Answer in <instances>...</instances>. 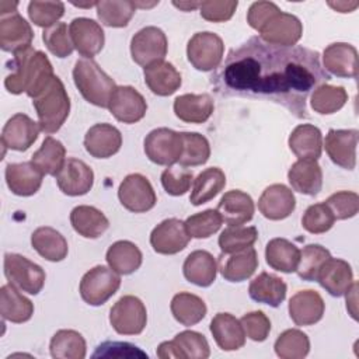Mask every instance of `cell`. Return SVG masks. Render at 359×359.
<instances>
[{
  "label": "cell",
  "mask_w": 359,
  "mask_h": 359,
  "mask_svg": "<svg viewBox=\"0 0 359 359\" xmlns=\"http://www.w3.org/2000/svg\"><path fill=\"white\" fill-rule=\"evenodd\" d=\"M257 268L258 255L252 247L231 254L222 252L217 259V269L229 282H243L252 276Z\"/></svg>",
  "instance_id": "cell-24"
},
{
  "label": "cell",
  "mask_w": 359,
  "mask_h": 359,
  "mask_svg": "<svg viewBox=\"0 0 359 359\" xmlns=\"http://www.w3.org/2000/svg\"><path fill=\"white\" fill-rule=\"evenodd\" d=\"M237 1H201L199 13L201 17L210 22H224L230 20L237 8Z\"/></svg>",
  "instance_id": "cell-59"
},
{
  "label": "cell",
  "mask_w": 359,
  "mask_h": 359,
  "mask_svg": "<svg viewBox=\"0 0 359 359\" xmlns=\"http://www.w3.org/2000/svg\"><path fill=\"white\" fill-rule=\"evenodd\" d=\"M32 100L41 130L46 135L57 132L70 112V98L62 80L53 76L48 86Z\"/></svg>",
  "instance_id": "cell-3"
},
{
  "label": "cell",
  "mask_w": 359,
  "mask_h": 359,
  "mask_svg": "<svg viewBox=\"0 0 359 359\" xmlns=\"http://www.w3.org/2000/svg\"><path fill=\"white\" fill-rule=\"evenodd\" d=\"M182 272L188 282L201 287H208L216 279L217 264L209 251L196 250L185 258Z\"/></svg>",
  "instance_id": "cell-33"
},
{
  "label": "cell",
  "mask_w": 359,
  "mask_h": 359,
  "mask_svg": "<svg viewBox=\"0 0 359 359\" xmlns=\"http://www.w3.org/2000/svg\"><path fill=\"white\" fill-rule=\"evenodd\" d=\"M287 180L296 192L314 196L323 187V171L317 160L302 158L292 164Z\"/></svg>",
  "instance_id": "cell-31"
},
{
  "label": "cell",
  "mask_w": 359,
  "mask_h": 359,
  "mask_svg": "<svg viewBox=\"0 0 359 359\" xmlns=\"http://www.w3.org/2000/svg\"><path fill=\"white\" fill-rule=\"evenodd\" d=\"M144 83L150 91L160 97L174 94L182 83L180 72L165 60L151 63L143 69Z\"/></svg>",
  "instance_id": "cell-29"
},
{
  "label": "cell",
  "mask_w": 359,
  "mask_h": 359,
  "mask_svg": "<svg viewBox=\"0 0 359 359\" xmlns=\"http://www.w3.org/2000/svg\"><path fill=\"white\" fill-rule=\"evenodd\" d=\"M331 161L341 168L353 170L356 165V129H330L323 142Z\"/></svg>",
  "instance_id": "cell-17"
},
{
  "label": "cell",
  "mask_w": 359,
  "mask_h": 359,
  "mask_svg": "<svg viewBox=\"0 0 359 359\" xmlns=\"http://www.w3.org/2000/svg\"><path fill=\"white\" fill-rule=\"evenodd\" d=\"M69 34L74 49L83 57L93 59L104 48V31L101 25L91 18L79 17L72 20L69 25Z\"/></svg>",
  "instance_id": "cell-15"
},
{
  "label": "cell",
  "mask_w": 359,
  "mask_h": 359,
  "mask_svg": "<svg viewBox=\"0 0 359 359\" xmlns=\"http://www.w3.org/2000/svg\"><path fill=\"white\" fill-rule=\"evenodd\" d=\"M356 290H358V283L356 282H353L352 283V286L349 287V292H351V294H352V299H349L348 296H346V309L349 310V307L351 306H353L352 307V313H353V318L356 320Z\"/></svg>",
  "instance_id": "cell-61"
},
{
  "label": "cell",
  "mask_w": 359,
  "mask_h": 359,
  "mask_svg": "<svg viewBox=\"0 0 359 359\" xmlns=\"http://www.w3.org/2000/svg\"><path fill=\"white\" fill-rule=\"evenodd\" d=\"M93 358H112V359H136V358H146L147 353L143 352L140 348H137L133 344L129 342H119V341H105L100 344Z\"/></svg>",
  "instance_id": "cell-57"
},
{
  "label": "cell",
  "mask_w": 359,
  "mask_h": 359,
  "mask_svg": "<svg viewBox=\"0 0 359 359\" xmlns=\"http://www.w3.org/2000/svg\"><path fill=\"white\" fill-rule=\"evenodd\" d=\"M105 259L111 269L119 275H130L142 265V251L128 240H119L109 245Z\"/></svg>",
  "instance_id": "cell-39"
},
{
  "label": "cell",
  "mask_w": 359,
  "mask_h": 359,
  "mask_svg": "<svg viewBox=\"0 0 359 359\" xmlns=\"http://www.w3.org/2000/svg\"><path fill=\"white\" fill-rule=\"evenodd\" d=\"M4 174L8 189L18 196H31L42 185L43 174L31 161L10 163Z\"/></svg>",
  "instance_id": "cell-26"
},
{
  "label": "cell",
  "mask_w": 359,
  "mask_h": 359,
  "mask_svg": "<svg viewBox=\"0 0 359 359\" xmlns=\"http://www.w3.org/2000/svg\"><path fill=\"white\" fill-rule=\"evenodd\" d=\"M331 258L330 251L320 244H309L300 251L299 265L296 272L303 280H316L323 264Z\"/></svg>",
  "instance_id": "cell-50"
},
{
  "label": "cell",
  "mask_w": 359,
  "mask_h": 359,
  "mask_svg": "<svg viewBox=\"0 0 359 359\" xmlns=\"http://www.w3.org/2000/svg\"><path fill=\"white\" fill-rule=\"evenodd\" d=\"M191 240L185 223L177 217H170L158 223L151 234L150 244L157 254L172 255L182 251Z\"/></svg>",
  "instance_id": "cell-14"
},
{
  "label": "cell",
  "mask_w": 359,
  "mask_h": 359,
  "mask_svg": "<svg viewBox=\"0 0 359 359\" xmlns=\"http://www.w3.org/2000/svg\"><path fill=\"white\" fill-rule=\"evenodd\" d=\"M167 36L157 27H144L137 31L130 41V55L135 63L146 67L164 60L167 55Z\"/></svg>",
  "instance_id": "cell-10"
},
{
  "label": "cell",
  "mask_w": 359,
  "mask_h": 359,
  "mask_svg": "<svg viewBox=\"0 0 359 359\" xmlns=\"http://www.w3.org/2000/svg\"><path fill=\"white\" fill-rule=\"evenodd\" d=\"M296 208L293 191L283 184H272L264 189L258 199V209L269 220H282Z\"/></svg>",
  "instance_id": "cell-21"
},
{
  "label": "cell",
  "mask_w": 359,
  "mask_h": 359,
  "mask_svg": "<svg viewBox=\"0 0 359 359\" xmlns=\"http://www.w3.org/2000/svg\"><path fill=\"white\" fill-rule=\"evenodd\" d=\"M210 355L209 344L205 335L196 331H182L171 341L161 342L157 348V356L161 359H206Z\"/></svg>",
  "instance_id": "cell-12"
},
{
  "label": "cell",
  "mask_w": 359,
  "mask_h": 359,
  "mask_svg": "<svg viewBox=\"0 0 359 359\" xmlns=\"http://www.w3.org/2000/svg\"><path fill=\"white\" fill-rule=\"evenodd\" d=\"M11 73L4 80V87L11 94L25 93L35 98L52 80L53 67L48 56L32 46L14 53Z\"/></svg>",
  "instance_id": "cell-2"
},
{
  "label": "cell",
  "mask_w": 359,
  "mask_h": 359,
  "mask_svg": "<svg viewBox=\"0 0 359 359\" xmlns=\"http://www.w3.org/2000/svg\"><path fill=\"white\" fill-rule=\"evenodd\" d=\"M109 323L121 335H137L147 324L143 302L132 294L122 296L109 310Z\"/></svg>",
  "instance_id": "cell-7"
},
{
  "label": "cell",
  "mask_w": 359,
  "mask_h": 359,
  "mask_svg": "<svg viewBox=\"0 0 359 359\" xmlns=\"http://www.w3.org/2000/svg\"><path fill=\"white\" fill-rule=\"evenodd\" d=\"M215 109L209 94H182L174 100V114L187 123L206 122Z\"/></svg>",
  "instance_id": "cell-32"
},
{
  "label": "cell",
  "mask_w": 359,
  "mask_h": 359,
  "mask_svg": "<svg viewBox=\"0 0 359 359\" xmlns=\"http://www.w3.org/2000/svg\"><path fill=\"white\" fill-rule=\"evenodd\" d=\"M108 109L116 121L136 123L146 115L147 102L136 88L130 86H119L109 100Z\"/></svg>",
  "instance_id": "cell-16"
},
{
  "label": "cell",
  "mask_w": 359,
  "mask_h": 359,
  "mask_svg": "<svg viewBox=\"0 0 359 359\" xmlns=\"http://www.w3.org/2000/svg\"><path fill=\"white\" fill-rule=\"evenodd\" d=\"M4 275L8 283L29 294H38L45 285V271L28 258L7 252L4 255Z\"/></svg>",
  "instance_id": "cell-6"
},
{
  "label": "cell",
  "mask_w": 359,
  "mask_h": 359,
  "mask_svg": "<svg viewBox=\"0 0 359 359\" xmlns=\"http://www.w3.org/2000/svg\"><path fill=\"white\" fill-rule=\"evenodd\" d=\"M310 351L309 337L296 328L283 331L275 341V352L282 359H302Z\"/></svg>",
  "instance_id": "cell-48"
},
{
  "label": "cell",
  "mask_w": 359,
  "mask_h": 359,
  "mask_svg": "<svg viewBox=\"0 0 359 359\" xmlns=\"http://www.w3.org/2000/svg\"><path fill=\"white\" fill-rule=\"evenodd\" d=\"M289 147L299 160H317L323 151L321 130L310 123L296 126L289 136Z\"/></svg>",
  "instance_id": "cell-34"
},
{
  "label": "cell",
  "mask_w": 359,
  "mask_h": 359,
  "mask_svg": "<svg viewBox=\"0 0 359 359\" xmlns=\"http://www.w3.org/2000/svg\"><path fill=\"white\" fill-rule=\"evenodd\" d=\"M328 80L317 50L278 46L251 36L227 53L212 84L220 95L266 100L299 119H309L307 97Z\"/></svg>",
  "instance_id": "cell-1"
},
{
  "label": "cell",
  "mask_w": 359,
  "mask_h": 359,
  "mask_svg": "<svg viewBox=\"0 0 359 359\" xmlns=\"http://www.w3.org/2000/svg\"><path fill=\"white\" fill-rule=\"evenodd\" d=\"M73 80L83 98L101 108H108L116 90L115 81L93 59L80 57L73 67Z\"/></svg>",
  "instance_id": "cell-4"
},
{
  "label": "cell",
  "mask_w": 359,
  "mask_h": 359,
  "mask_svg": "<svg viewBox=\"0 0 359 359\" xmlns=\"http://www.w3.org/2000/svg\"><path fill=\"white\" fill-rule=\"evenodd\" d=\"M70 223L76 233L86 238H97L109 227L107 216L94 206L79 205L70 212Z\"/></svg>",
  "instance_id": "cell-36"
},
{
  "label": "cell",
  "mask_w": 359,
  "mask_h": 359,
  "mask_svg": "<svg viewBox=\"0 0 359 359\" xmlns=\"http://www.w3.org/2000/svg\"><path fill=\"white\" fill-rule=\"evenodd\" d=\"M266 264L275 269L285 273H292L296 271L300 259V250L286 238H272L265 248Z\"/></svg>",
  "instance_id": "cell-40"
},
{
  "label": "cell",
  "mask_w": 359,
  "mask_h": 359,
  "mask_svg": "<svg viewBox=\"0 0 359 359\" xmlns=\"http://www.w3.org/2000/svg\"><path fill=\"white\" fill-rule=\"evenodd\" d=\"M254 210L252 198L240 189L226 192L217 203V212L229 226H241L250 222L254 216Z\"/></svg>",
  "instance_id": "cell-30"
},
{
  "label": "cell",
  "mask_w": 359,
  "mask_h": 359,
  "mask_svg": "<svg viewBox=\"0 0 359 359\" xmlns=\"http://www.w3.org/2000/svg\"><path fill=\"white\" fill-rule=\"evenodd\" d=\"M224 43L222 38L213 32H196L188 41L187 56L189 63L199 72H210L223 60Z\"/></svg>",
  "instance_id": "cell-8"
},
{
  "label": "cell",
  "mask_w": 359,
  "mask_h": 359,
  "mask_svg": "<svg viewBox=\"0 0 359 359\" xmlns=\"http://www.w3.org/2000/svg\"><path fill=\"white\" fill-rule=\"evenodd\" d=\"M0 314L3 320L21 324L32 317L34 304L14 285H3L0 289Z\"/></svg>",
  "instance_id": "cell-35"
},
{
  "label": "cell",
  "mask_w": 359,
  "mask_h": 359,
  "mask_svg": "<svg viewBox=\"0 0 359 359\" xmlns=\"http://www.w3.org/2000/svg\"><path fill=\"white\" fill-rule=\"evenodd\" d=\"M194 174L185 167L170 165L161 172V185L164 191L171 196H181L191 188Z\"/></svg>",
  "instance_id": "cell-55"
},
{
  "label": "cell",
  "mask_w": 359,
  "mask_h": 359,
  "mask_svg": "<svg viewBox=\"0 0 359 359\" xmlns=\"http://www.w3.org/2000/svg\"><path fill=\"white\" fill-rule=\"evenodd\" d=\"M121 286V276L105 265L91 268L80 280V296L90 306H101Z\"/></svg>",
  "instance_id": "cell-5"
},
{
  "label": "cell",
  "mask_w": 359,
  "mask_h": 359,
  "mask_svg": "<svg viewBox=\"0 0 359 359\" xmlns=\"http://www.w3.org/2000/svg\"><path fill=\"white\" fill-rule=\"evenodd\" d=\"M118 198L122 206L133 213H144L157 202L150 181L142 174L126 175L118 188Z\"/></svg>",
  "instance_id": "cell-11"
},
{
  "label": "cell",
  "mask_w": 359,
  "mask_h": 359,
  "mask_svg": "<svg viewBox=\"0 0 359 359\" xmlns=\"http://www.w3.org/2000/svg\"><path fill=\"white\" fill-rule=\"evenodd\" d=\"M42 39L49 52L60 59L72 55L74 49L70 39L69 28L65 22H56L55 25L45 28L42 32Z\"/></svg>",
  "instance_id": "cell-52"
},
{
  "label": "cell",
  "mask_w": 359,
  "mask_h": 359,
  "mask_svg": "<svg viewBox=\"0 0 359 359\" xmlns=\"http://www.w3.org/2000/svg\"><path fill=\"white\" fill-rule=\"evenodd\" d=\"M210 332L223 351H237L245 344L241 321L230 313H217L210 321Z\"/></svg>",
  "instance_id": "cell-28"
},
{
  "label": "cell",
  "mask_w": 359,
  "mask_h": 359,
  "mask_svg": "<svg viewBox=\"0 0 359 359\" xmlns=\"http://www.w3.org/2000/svg\"><path fill=\"white\" fill-rule=\"evenodd\" d=\"M86 339L74 330H59L50 339V356L55 359L86 358Z\"/></svg>",
  "instance_id": "cell-44"
},
{
  "label": "cell",
  "mask_w": 359,
  "mask_h": 359,
  "mask_svg": "<svg viewBox=\"0 0 359 359\" xmlns=\"http://www.w3.org/2000/svg\"><path fill=\"white\" fill-rule=\"evenodd\" d=\"M332 212L335 220H345L353 217L359 210V196L356 192L339 191L328 196L324 202Z\"/></svg>",
  "instance_id": "cell-56"
},
{
  "label": "cell",
  "mask_w": 359,
  "mask_h": 359,
  "mask_svg": "<svg viewBox=\"0 0 359 359\" xmlns=\"http://www.w3.org/2000/svg\"><path fill=\"white\" fill-rule=\"evenodd\" d=\"M241 325L245 337L255 342H262L268 338L271 331V321L264 311H251L241 317Z\"/></svg>",
  "instance_id": "cell-58"
},
{
  "label": "cell",
  "mask_w": 359,
  "mask_h": 359,
  "mask_svg": "<svg viewBox=\"0 0 359 359\" xmlns=\"http://www.w3.org/2000/svg\"><path fill=\"white\" fill-rule=\"evenodd\" d=\"M258 238V230L254 226H229L219 236L222 252L231 254L252 247Z\"/></svg>",
  "instance_id": "cell-49"
},
{
  "label": "cell",
  "mask_w": 359,
  "mask_h": 359,
  "mask_svg": "<svg viewBox=\"0 0 359 359\" xmlns=\"http://www.w3.org/2000/svg\"><path fill=\"white\" fill-rule=\"evenodd\" d=\"M286 283L279 276L268 272H261L248 286V294L258 303L278 307L286 297Z\"/></svg>",
  "instance_id": "cell-38"
},
{
  "label": "cell",
  "mask_w": 359,
  "mask_h": 359,
  "mask_svg": "<svg viewBox=\"0 0 359 359\" xmlns=\"http://www.w3.org/2000/svg\"><path fill=\"white\" fill-rule=\"evenodd\" d=\"M289 316L296 325L307 327L318 323L325 310V304L318 292L307 289L294 293L289 300Z\"/></svg>",
  "instance_id": "cell-23"
},
{
  "label": "cell",
  "mask_w": 359,
  "mask_h": 359,
  "mask_svg": "<svg viewBox=\"0 0 359 359\" xmlns=\"http://www.w3.org/2000/svg\"><path fill=\"white\" fill-rule=\"evenodd\" d=\"M323 63L337 77L353 79L358 74V50L345 42L331 43L324 49Z\"/></svg>",
  "instance_id": "cell-27"
},
{
  "label": "cell",
  "mask_w": 359,
  "mask_h": 359,
  "mask_svg": "<svg viewBox=\"0 0 359 359\" xmlns=\"http://www.w3.org/2000/svg\"><path fill=\"white\" fill-rule=\"evenodd\" d=\"M226 185V175L217 167H209L198 174L194 180L189 202L194 206H199L212 201Z\"/></svg>",
  "instance_id": "cell-42"
},
{
  "label": "cell",
  "mask_w": 359,
  "mask_h": 359,
  "mask_svg": "<svg viewBox=\"0 0 359 359\" xmlns=\"http://www.w3.org/2000/svg\"><path fill=\"white\" fill-rule=\"evenodd\" d=\"M41 128L25 114L13 115L1 130V143L4 147L15 151L28 150L38 139Z\"/></svg>",
  "instance_id": "cell-20"
},
{
  "label": "cell",
  "mask_w": 359,
  "mask_h": 359,
  "mask_svg": "<svg viewBox=\"0 0 359 359\" xmlns=\"http://www.w3.org/2000/svg\"><path fill=\"white\" fill-rule=\"evenodd\" d=\"M121 146L122 135L118 128L109 123H95L84 136V147L95 158L112 157L119 151Z\"/></svg>",
  "instance_id": "cell-22"
},
{
  "label": "cell",
  "mask_w": 359,
  "mask_h": 359,
  "mask_svg": "<svg viewBox=\"0 0 359 359\" xmlns=\"http://www.w3.org/2000/svg\"><path fill=\"white\" fill-rule=\"evenodd\" d=\"M170 309L174 318L185 327H191L202 321L208 310L205 302L199 296L188 292L177 293L171 300Z\"/></svg>",
  "instance_id": "cell-43"
},
{
  "label": "cell",
  "mask_w": 359,
  "mask_h": 359,
  "mask_svg": "<svg viewBox=\"0 0 359 359\" xmlns=\"http://www.w3.org/2000/svg\"><path fill=\"white\" fill-rule=\"evenodd\" d=\"M56 182L65 195L81 196L93 188L94 172L83 160L70 157L56 175Z\"/></svg>",
  "instance_id": "cell-18"
},
{
  "label": "cell",
  "mask_w": 359,
  "mask_h": 359,
  "mask_svg": "<svg viewBox=\"0 0 359 359\" xmlns=\"http://www.w3.org/2000/svg\"><path fill=\"white\" fill-rule=\"evenodd\" d=\"M65 14L62 1H29L28 15L38 27H52Z\"/></svg>",
  "instance_id": "cell-54"
},
{
  "label": "cell",
  "mask_w": 359,
  "mask_h": 359,
  "mask_svg": "<svg viewBox=\"0 0 359 359\" xmlns=\"http://www.w3.org/2000/svg\"><path fill=\"white\" fill-rule=\"evenodd\" d=\"M279 7L271 1H255L251 4L247 13V22L251 28L259 31V28L276 13Z\"/></svg>",
  "instance_id": "cell-60"
},
{
  "label": "cell",
  "mask_w": 359,
  "mask_h": 359,
  "mask_svg": "<svg viewBox=\"0 0 359 359\" xmlns=\"http://www.w3.org/2000/svg\"><path fill=\"white\" fill-rule=\"evenodd\" d=\"M66 149L55 137L46 136L41 147L32 154L31 163L43 174L56 177L66 161Z\"/></svg>",
  "instance_id": "cell-41"
},
{
  "label": "cell",
  "mask_w": 359,
  "mask_h": 359,
  "mask_svg": "<svg viewBox=\"0 0 359 359\" xmlns=\"http://www.w3.org/2000/svg\"><path fill=\"white\" fill-rule=\"evenodd\" d=\"M348 101V93L344 87L331 84L318 86L310 98L311 108L320 115H330L339 111Z\"/></svg>",
  "instance_id": "cell-47"
},
{
  "label": "cell",
  "mask_w": 359,
  "mask_h": 359,
  "mask_svg": "<svg viewBox=\"0 0 359 359\" xmlns=\"http://www.w3.org/2000/svg\"><path fill=\"white\" fill-rule=\"evenodd\" d=\"M258 32L264 42L278 46H293L302 38L303 25L296 15L279 10L259 28Z\"/></svg>",
  "instance_id": "cell-13"
},
{
  "label": "cell",
  "mask_w": 359,
  "mask_h": 359,
  "mask_svg": "<svg viewBox=\"0 0 359 359\" xmlns=\"http://www.w3.org/2000/svg\"><path fill=\"white\" fill-rule=\"evenodd\" d=\"M334 222L335 217L324 202L310 205L302 217L303 229L311 234H323L328 231L334 226Z\"/></svg>",
  "instance_id": "cell-53"
},
{
  "label": "cell",
  "mask_w": 359,
  "mask_h": 359,
  "mask_svg": "<svg viewBox=\"0 0 359 359\" xmlns=\"http://www.w3.org/2000/svg\"><path fill=\"white\" fill-rule=\"evenodd\" d=\"M222 222L223 219L217 209H206L189 216L184 223L191 237L208 238L220 229Z\"/></svg>",
  "instance_id": "cell-51"
},
{
  "label": "cell",
  "mask_w": 359,
  "mask_h": 359,
  "mask_svg": "<svg viewBox=\"0 0 359 359\" xmlns=\"http://www.w3.org/2000/svg\"><path fill=\"white\" fill-rule=\"evenodd\" d=\"M182 153L178 160L181 167H196L205 164L210 157L208 139L196 132H181Z\"/></svg>",
  "instance_id": "cell-45"
},
{
  "label": "cell",
  "mask_w": 359,
  "mask_h": 359,
  "mask_svg": "<svg viewBox=\"0 0 359 359\" xmlns=\"http://www.w3.org/2000/svg\"><path fill=\"white\" fill-rule=\"evenodd\" d=\"M97 15L101 24L111 28L126 27L136 11L135 1L128 0H112V1H97Z\"/></svg>",
  "instance_id": "cell-46"
},
{
  "label": "cell",
  "mask_w": 359,
  "mask_h": 359,
  "mask_svg": "<svg viewBox=\"0 0 359 359\" xmlns=\"http://www.w3.org/2000/svg\"><path fill=\"white\" fill-rule=\"evenodd\" d=\"M331 296H344L353 283L351 265L339 258H328L318 271L316 279Z\"/></svg>",
  "instance_id": "cell-25"
},
{
  "label": "cell",
  "mask_w": 359,
  "mask_h": 359,
  "mask_svg": "<svg viewBox=\"0 0 359 359\" xmlns=\"http://www.w3.org/2000/svg\"><path fill=\"white\" fill-rule=\"evenodd\" d=\"M34 32L31 25L17 13L0 15V48L13 55L31 46Z\"/></svg>",
  "instance_id": "cell-19"
},
{
  "label": "cell",
  "mask_w": 359,
  "mask_h": 359,
  "mask_svg": "<svg viewBox=\"0 0 359 359\" xmlns=\"http://www.w3.org/2000/svg\"><path fill=\"white\" fill-rule=\"evenodd\" d=\"M175 7H178V8H182V10H185V11H189V10H194V8H196V7H199V3H172Z\"/></svg>",
  "instance_id": "cell-62"
},
{
  "label": "cell",
  "mask_w": 359,
  "mask_h": 359,
  "mask_svg": "<svg viewBox=\"0 0 359 359\" xmlns=\"http://www.w3.org/2000/svg\"><path fill=\"white\" fill-rule=\"evenodd\" d=\"M31 244L42 258L50 262L63 261L69 252L66 238L57 230L49 226H42L34 230Z\"/></svg>",
  "instance_id": "cell-37"
},
{
  "label": "cell",
  "mask_w": 359,
  "mask_h": 359,
  "mask_svg": "<svg viewBox=\"0 0 359 359\" xmlns=\"http://www.w3.org/2000/svg\"><path fill=\"white\" fill-rule=\"evenodd\" d=\"M144 153L150 161L158 165H172L178 163L182 153L181 132L168 128L153 129L144 137Z\"/></svg>",
  "instance_id": "cell-9"
}]
</instances>
